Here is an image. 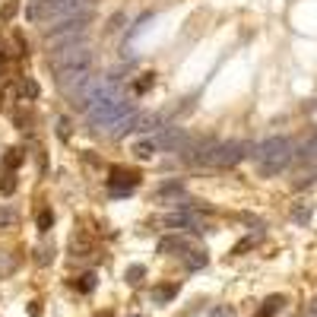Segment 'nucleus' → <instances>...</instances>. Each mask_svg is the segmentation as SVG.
<instances>
[{
    "mask_svg": "<svg viewBox=\"0 0 317 317\" xmlns=\"http://www.w3.org/2000/svg\"><path fill=\"white\" fill-rule=\"evenodd\" d=\"M89 4H92V0H89Z\"/></svg>",
    "mask_w": 317,
    "mask_h": 317,
    "instance_id": "32",
    "label": "nucleus"
},
{
    "mask_svg": "<svg viewBox=\"0 0 317 317\" xmlns=\"http://www.w3.org/2000/svg\"><path fill=\"white\" fill-rule=\"evenodd\" d=\"M73 286H76L79 292H92V289H96V273H83Z\"/></svg>",
    "mask_w": 317,
    "mask_h": 317,
    "instance_id": "18",
    "label": "nucleus"
},
{
    "mask_svg": "<svg viewBox=\"0 0 317 317\" xmlns=\"http://www.w3.org/2000/svg\"><path fill=\"white\" fill-rule=\"evenodd\" d=\"M96 317H111V314H96Z\"/></svg>",
    "mask_w": 317,
    "mask_h": 317,
    "instance_id": "30",
    "label": "nucleus"
},
{
    "mask_svg": "<svg viewBox=\"0 0 317 317\" xmlns=\"http://www.w3.org/2000/svg\"><path fill=\"white\" fill-rule=\"evenodd\" d=\"M251 244H254V238H244V241L238 244V248H235V254H241V251H248V248H251Z\"/></svg>",
    "mask_w": 317,
    "mask_h": 317,
    "instance_id": "27",
    "label": "nucleus"
},
{
    "mask_svg": "<svg viewBox=\"0 0 317 317\" xmlns=\"http://www.w3.org/2000/svg\"><path fill=\"white\" fill-rule=\"evenodd\" d=\"M308 317H314V314H308Z\"/></svg>",
    "mask_w": 317,
    "mask_h": 317,
    "instance_id": "31",
    "label": "nucleus"
},
{
    "mask_svg": "<svg viewBox=\"0 0 317 317\" xmlns=\"http://www.w3.org/2000/svg\"><path fill=\"white\" fill-rule=\"evenodd\" d=\"M13 44H16V54H29V44H26V35L13 32Z\"/></svg>",
    "mask_w": 317,
    "mask_h": 317,
    "instance_id": "22",
    "label": "nucleus"
},
{
    "mask_svg": "<svg viewBox=\"0 0 317 317\" xmlns=\"http://www.w3.org/2000/svg\"><path fill=\"white\" fill-rule=\"evenodd\" d=\"M29 314H32V317H41V304L32 301V304H29Z\"/></svg>",
    "mask_w": 317,
    "mask_h": 317,
    "instance_id": "28",
    "label": "nucleus"
},
{
    "mask_svg": "<svg viewBox=\"0 0 317 317\" xmlns=\"http://www.w3.org/2000/svg\"><path fill=\"white\" fill-rule=\"evenodd\" d=\"M251 156L257 159V171H260L263 178H273V174H279L292 162V143L286 137H269L251 152Z\"/></svg>",
    "mask_w": 317,
    "mask_h": 317,
    "instance_id": "2",
    "label": "nucleus"
},
{
    "mask_svg": "<svg viewBox=\"0 0 317 317\" xmlns=\"http://www.w3.org/2000/svg\"><path fill=\"white\" fill-rule=\"evenodd\" d=\"M16 222V213L10 206H0V225H13Z\"/></svg>",
    "mask_w": 317,
    "mask_h": 317,
    "instance_id": "23",
    "label": "nucleus"
},
{
    "mask_svg": "<svg viewBox=\"0 0 317 317\" xmlns=\"http://www.w3.org/2000/svg\"><path fill=\"white\" fill-rule=\"evenodd\" d=\"M137 184H140V171L121 168V165H114V168H111V178H108V191H111L114 197H127V194H130Z\"/></svg>",
    "mask_w": 317,
    "mask_h": 317,
    "instance_id": "5",
    "label": "nucleus"
},
{
    "mask_svg": "<svg viewBox=\"0 0 317 317\" xmlns=\"http://www.w3.org/2000/svg\"><path fill=\"white\" fill-rule=\"evenodd\" d=\"M16 10H19V4H16V0H10V4L4 7V13H0V16H4V19H10V16H16Z\"/></svg>",
    "mask_w": 317,
    "mask_h": 317,
    "instance_id": "26",
    "label": "nucleus"
},
{
    "mask_svg": "<svg viewBox=\"0 0 317 317\" xmlns=\"http://www.w3.org/2000/svg\"><path fill=\"white\" fill-rule=\"evenodd\" d=\"M51 225H54V213H51V209H41V213H38V229L48 232Z\"/></svg>",
    "mask_w": 317,
    "mask_h": 317,
    "instance_id": "21",
    "label": "nucleus"
},
{
    "mask_svg": "<svg viewBox=\"0 0 317 317\" xmlns=\"http://www.w3.org/2000/svg\"><path fill=\"white\" fill-rule=\"evenodd\" d=\"M19 165H22V152H19V149H7V152H4V168H7V171H16Z\"/></svg>",
    "mask_w": 317,
    "mask_h": 317,
    "instance_id": "15",
    "label": "nucleus"
},
{
    "mask_svg": "<svg viewBox=\"0 0 317 317\" xmlns=\"http://www.w3.org/2000/svg\"><path fill=\"white\" fill-rule=\"evenodd\" d=\"M181 127H162V130L152 137V143H156V149H181Z\"/></svg>",
    "mask_w": 317,
    "mask_h": 317,
    "instance_id": "7",
    "label": "nucleus"
},
{
    "mask_svg": "<svg viewBox=\"0 0 317 317\" xmlns=\"http://www.w3.org/2000/svg\"><path fill=\"white\" fill-rule=\"evenodd\" d=\"M127 114H133L130 102L124 96H108V99H96L86 108V121L96 127V130H108V127H117Z\"/></svg>",
    "mask_w": 317,
    "mask_h": 317,
    "instance_id": "3",
    "label": "nucleus"
},
{
    "mask_svg": "<svg viewBox=\"0 0 317 317\" xmlns=\"http://www.w3.org/2000/svg\"><path fill=\"white\" fill-rule=\"evenodd\" d=\"M209 317H235V311L229 308V304H216V308L209 311Z\"/></svg>",
    "mask_w": 317,
    "mask_h": 317,
    "instance_id": "24",
    "label": "nucleus"
},
{
    "mask_svg": "<svg viewBox=\"0 0 317 317\" xmlns=\"http://www.w3.org/2000/svg\"><path fill=\"white\" fill-rule=\"evenodd\" d=\"M121 22H124V16H121V13L111 16V26H108V29H111V32H114V29H121Z\"/></svg>",
    "mask_w": 317,
    "mask_h": 317,
    "instance_id": "29",
    "label": "nucleus"
},
{
    "mask_svg": "<svg viewBox=\"0 0 317 317\" xmlns=\"http://www.w3.org/2000/svg\"><path fill=\"white\" fill-rule=\"evenodd\" d=\"M165 225H168V229H178V232H203V229H200V219H197L191 209H181V213L165 216Z\"/></svg>",
    "mask_w": 317,
    "mask_h": 317,
    "instance_id": "6",
    "label": "nucleus"
},
{
    "mask_svg": "<svg viewBox=\"0 0 317 317\" xmlns=\"http://www.w3.org/2000/svg\"><path fill=\"white\" fill-rule=\"evenodd\" d=\"M16 191V174L13 171H0V194H13Z\"/></svg>",
    "mask_w": 317,
    "mask_h": 317,
    "instance_id": "17",
    "label": "nucleus"
},
{
    "mask_svg": "<svg viewBox=\"0 0 317 317\" xmlns=\"http://www.w3.org/2000/svg\"><path fill=\"white\" fill-rule=\"evenodd\" d=\"M248 156V143H216L213 149V159L209 165H219V168H232Z\"/></svg>",
    "mask_w": 317,
    "mask_h": 317,
    "instance_id": "4",
    "label": "nucleus"
},
{
    "mask_svg": "<svg viewBox=\"0 0 317 317\" xmlns=\"http://www.w3.org/2000/svg\"><path fill=\"white\" fill-rule=\"evenodd\" d=\"M292 219H295V222H301V225H304V222L311 219V206H308V203H298L295 209H292Z\"/></svg>",
    "mask_w": 317,
    "mask_h": 317,
    "instance_id": "20",
    "label": "nucleus"
},
{
    "mask_svg": "<svg viewBox=\"0 0 317 317\" xmlns=\"http://www.w3.org/2000/svg\"><path fill=\"white\" fill-rule=\"evenodd\" d=\"M152 86H156V73H143V76L133 83V92H137V96H146Z\"/></svg>",
    "mask_w": 317,
    "mask_h": 317,
    "instance_id": "14",
    "label": "nucleus"
},
{
    "mask_svg": "<svg viewBox=\"0 0 317 317\" xmlns=\"http://www.w3.org/2000/svg\"><path fill=\"white\" fill-rule=\"evenodd\" d=\"M159 254H187V241L181 235H168L159 241Z\"/></svg>",
    "mask_w": 317,
    "mask_h": 317,
    "instance_id": "8",
    "label": "nucleus"
},
{
    "mask_svg": "<svg viewBox=\"0 0 317 317\" xmlns=\"http://www.w3.org/2000/svg\"><path fill=\"white\" fill-rule=\"evenodd\" d=\"M38 83H35V79L32 76H22V83H19V96L22 99H38Z\"/></svg>",
    "mask_w": 317,
    "mask_h": 317,
    "instance_id": "12",
    "label": "nucleus"
},
{
    "mask_svg": "<svg viewBox=\"0 0 317 317\" xmlns=\"http://www.w3.org/2000/svg\"><path fill=\"white\" fill-rule=\"evenodd\" d=\"M181 191H184L181 181H168V184H162V187H159V197H174V194L181 197Z\"/></svg>",
    "mask_w": 317,
    "mask_h": 317,
    "instance_id": "19",
    "label": "nucleus"
},
{
    "mask_svg": "<svg viewBox=\"0 0 317 317\" xmlns=\"http://www.w3.org/2000/svg\"><path fill=\"white\" fill-rule=\"evenodd\" d=\"M174 295H178V286H159V289H152V301H156V304H165Z\"/></svg>",
    "mask_w": 317,
    "mask_h": 317,
    "instance_id": "11",
    "label": "nucleus"
},
{
    "mask_svg": "<svg viewBox=\"0 0 317 317\" xmlns=\"http://www.w3.org/2000/svg\"><path fill=\"white\" fill-rule=\"evenodd\" d=\"M184 263H187V269H203L206 266V254L203 251H187L184 254Z\"/></svg>",
    "mask_w": 317,
    "mask_h": 317,
    "instance_id": "13",
    "label": "nucleus"
},
{
    "mask_svg": "<svg viewBox=\"0 0 317 317\" xmlns=\"http://www.w3.org/2000/svg\"><path fill=\"white\" fill-rule=\"evenodd\" d=\"M57 133H61V140H70V121H67V117L57 121Z\"/></svg>",
    "mask_w": 317,
    "mask_h": 317,
    "instance_id": "25",
    "label": "nucleus"
},
{
    "mask_svg": "<svg viewBox=\"0 0 317 317\" xmlns=\"http://www.w3.org/2000/svg\"><path fill=\"white\" fill-rule=\"evenodd\" d=\"M143 276H146V266H143V263H133V266L124 269V279H127V283H133V286L143 283Z\"/></svg>",
    "mask_w": 317,
    "mask_h": 317,
    "instance_id": "16",
    "label": "nucleus"
},
{
    "mask_svg": "<svg viewBox=\"0 0 317 317\" xmlns=\"http://www.w3.org/2000/svg\"><path fill=\"white\" fill-rule=\"evenodd\" d=\"M283 304H286V301H283V295H269V298L263 301V308L257 311V317H273L279 308H283Z\"/></svg>",
    "mask_w": 317,
    "mask_h": 317,
    "instance_id": "9",
    "label": "nucleus"
},
{
    "mask_svg": "<svg viewBox=\"0 0 317 317\" xmlns=\"http://www.w3.org/2000/svg\"><path fill=\"white\" fill-rule=\"evenodd\" d=\"M133 156L137 159H152V156H156V143H152V140H140V143H133Z\"/></svg>",
    "mask_w": 317,
    "mask_h": 317,
    "instance_id": "10",
    "label": "nucleus"
},
{
    "mask_svg": "<svg viewBox=\"0 0 317 317\" xmlns=\"http://www.w3.org/2000/svg\"><path fill=\"white\" fill-rule=\"evenodd\" d=\"M92 4L89 0H35V4L26 7V19L29 22H38V26H54L73 13H83Z\"/></svg>",
    "mask_w": 317,
    "mask_h": 317,
    "instance_id": "1",
    "label": "nucleus"
}]
</instances>
